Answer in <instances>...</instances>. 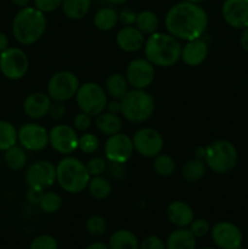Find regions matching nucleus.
<instances>
[{"instance_id": "a19ab883", "label": "nucleus", "mask_w": 248, "mask_h": 249, "mask_svg": "<svg viewBox=\"0 0 248 249\" xmlns=\"http://www.w3.org/2000/svg\"><path fill=\"white\" fill-rule=\"evenodd\" d=\"M33 2L34 6L44 14L56 11L62 5V0H33Z\"/></svg>"}, {"instance_id": "2f4dec72", "label": "nucleus", "mask_w": 248, "mask_h": 249, "mask_svg": "<svg viewBox=\"0 0 248 249\" xmlns=\"http://www.w3.org/2000/svg\"><path fill=\"white\" fill-rule=\"evenodd\" d=\"M153 172L162 178H169L174 174L175 169H177V163H175L174 158L172 156L167 155V153H162L156 156L153 158L152 163Z\"/></svg>"}, {"instance_id": "f3484780", "label": "nucleus", "mask_w": 248, "mask_h": 249, "mask_svg": "<svg viewBox=\"0 0 248 249\" xmlns=\"http://www.w3.org/2000/svg\"><path fill=\"white\" fill-rule=\"evenodd\" d=\"M221 16L231 28L242 31L248 27V0H224Z\"/></svg>"}, {"instance_id": "c85d7f7f", "label": "nucleus", "mask_w": 248, "mask_h": 249, "mask_svg": "<svg viewBox=\"0 0 248 249\" xmlns=\"http://www.w3.org/2000/svg\"><path fill=\"white\" fill-rule=\"evenodd\" d=\"M5 164L14 172H19L23 169L28 162L27 151L21 145H15L4 152Z\"/></svg>"}, {"instance_id": "c03bdc74", "label": "nucleus", "mask_w": 248, "mask_h": 249, "mask_svg": "<svg viewBox=\"0 0 248 249\" xmlns=\"http://www.w3.org/2000/svg\"><path fill=\"white\" fill-rule=\"evenodd\" d=\"M138 12L130 7H124L118 12V22L122 26H135Z\"/></svg>"}, {"instance_id": "c756f323", "label": "nucleus", "mask_w": 248, "mask_h": 249, "mask_svg": "<svg viewBox=\"0 0 248 249\" xmlns=\"http://www.w3.org/2000/svg\"><path fill=\"white\" fill-rule=\"evenodd\" d=\"M135 27L141 33L148 36L151 34L158 32V28H159V18H158L157 14H155L151 10H142V11L138 12Z\"/></svg>"}, {"instance_id": "c9c22d12", "label": "nucleus", "mask_w": 248, "mask_h": 249, "mask_svg": "<svg viewBox=\"0 0 248 249\" xmlns=\"http://www.w3.org/2000/svg\"><path fill=\"white\" fill-rule=\"evenodd\" d=\"M85 229L89 235L94 236V237H100V236L105 235V232L107 231V221L101 215H91L90 218H88L87 223H85Z\"/></svg>"}, {"instance_id": "9b49d317", "label": "nucleus", "mask_w": 248, "mask_h": 249, "mask_svg": "<svg viewBox=\"0 0 248 249\" xmlns=\"http://www.w3.org/2000/svg\"><path fill=\"white\" fill-rule=\"evenodd\" d=\"M79 135L68 124H56L49 130V145L62 156H70L78 150Z\"/></svg>"}, {"instance_id": "a211bd4d", "label": "nucleus", "mask_w": 248, "mask_h": 249, "mask_svg": "<svg viewBox=\"0 0 248 249\" xmlns=\"http://www.w3.org/2000/svg\"><path fill=\"white\" fill-rule=\"evenodd\" d=\"M146 36L135 26H123L116 34V44L122 51L128 53H138L145 45Z\"/></svg>"}, {"instance_id": "4be33fe9", "label": "nucleus", "mask_w": 248, "mask_h": 249, "mask_svg": "<svg viewBox=\"0 0 248 249\" xmlns=\"http://www.w3.org/2000/svg\"><path fill=\"white\" fill-rule=\"evenodd\" d=\"M167 249H197V238L189 228H177L165 241Z\"/></svg>"}, {"instance_id": "0eeeda50", "label": "nucleus", "mask_w": 248, "mask_h": 249, "mask_svg": "<svg viewBox=\"0 0 248 249\" xmlns=\"http://www.w3.org/2000/svg\"><path fill=\"white\" fill-rule=\"evenodd\" d=\"M75 102L82 112L92 117L99 116L106 111L108 104V95L102 85L95 82H87L80 84L75 95Z\"/></svg>"}, {"instance_id": "f03ea898", "label": "nucleus", "mask_w": 248, "mask_h": 249, "mask_svg": "<svg viewBox=\"0 0 248 249\" xmlns=\"http://www.w3.org/2000/svg\"><path fill=\"white\" fill-rule=\"evenodd\" d=\"M181 41L168 32H156L146 36L143 53L155 67L169 68L181 57Z\"/></svg>"}, {"instance_id": "49530a36", "label": "nucleus", "mask_w": 248, "mask_h": 249, "mask_svg": "<svg viewBox=\"0 0 248 249\" xmlns=\"http://www.w3.org/2000/svg\"><path fill=\"white\" fill-rule=\"evenodd\" d=\"M28 192L26 194V199L29 204H33V206H38L39 202H40L41 196L44 194V190L39 189H33V187H28Z\"/></svg>"}, {"instance_id": "473e14b6", "label": "nucleus", "mask_w": 248, "mask_h": 249, "mask_svg": "<svg viewBox=\"0 0 248 249\" xmlns=\"http://www.w3.org/2000/svg\"><path fill=\"white\" fill-rule=\"evenodd\" d=\"M17 142L16 126L11 122L0 119V152H5Z\"/></svg>"}, {"instance_id": "bf43d9fd", "label": "nucleus", "mask_w": 248, "mask_h": 249, "mask_svg": "<svg viewBox=\"0 0 248 249\" xmlns=\"http://www.w3.org/2000/svg\"><path fill=\"white\" fill-rule=\"evenodd\" d=\"M237 249H248V247H242V246H241V247L237 248Z\"/></svg>"}, {"instance_id": "4d7b16f0", "label": "nucleus", "mask_w": 248, "mask_h": 249, "mask_svg": "<svg viewBox=\"0 0 248 249\" xmlns=\"http://www.w3.org/2000/svg\"><path fill=\"white\" fill-rule=\"evenodd\" d=\"M246 240H247V243H248V228H247V231H246Z\"/></svg>"}, {"instance_id": "13d9d810", "label": "nucleus", "mask_w": 248, "mask_h": 249, "mask_svg": "<svg viewBox=\"0 0 248 249\" xmlns=\"http://www.w3.org/2000/svg\"><path fill=\"white\" fill-rule=\"evenodd\" d=\"M201 249H218V248H213V247H203V248H201Z\"/></svg>"}, {"instance_id": "f8f14e48", "label": "nucleus", "mask_w": 248, "mask_h": 249, "mask_svg": "<svg viewBox=\"0 0 248 249\" xmlns=\"http://www.w3.org/2000/svg\"><path fill=\"white\" fill-rule=\"evenodd\" d=\"M24 181L28 187L45 191L56 182V165L45 160L32 163L24 173Z\"/></svg>"}, {"instance_id": "ddd939ff", "label": "nucleus", "mask_w": 248, "mask_h": 249, "mask_svg": "<svg viewBox=\"0 0 248 249\" xmlns=\"http://www.w3.org/2000/svg\"><path fill=\"white\" fill-rule=\"evenodd\" d=\"M17 141L29 152H39L49 145V130L41 124L24 123L17 129Z\"/></svg>"}, {"instance_id": "3c124183", "label": "nucleus", "mask_w": 248, "mask_h": 249, "mask_svg": "<svg viewBox=\"0 0 248 249\" xmlns=\"http://www.w3.org/2000/svg\"><path fill=\"white\" fill-rule=\"evenodd\" d=\"M85 249H109V248L106 243L99 242V241H97V242L90 243L89 246H87V247H85Z\"/></svg>"}, {"instance_id": "864d4df0", "label": "nucleus", "mask_w": 248, "mask_h": 249, "mask_svg": "<svg viewBox=\"0 0 248 249\" xmlns=\"http://www.w3.org/2000/svg\"><path fill=\"white\" fill-rule=\"evenodd\" d=\"M204 156H206V147H198V148H197L196 152H195V157L204 160Z\"/></svg>"}, {"instance_id": "ea45409f", "label": "nucleus", "mask_w": 248, "mask_h": 249, "mask_svg": "<svg viewBox=\"0 0 248 249\" xmlns=\"http://www.w3.org/2000/svg\"><path fill=\"white\" fill-rule=\"evenodd\" d=\"M92 124V116L85 113V112L80 111L79 113L75 114L74 119H73V128L79 133H85L89 130V128Z\"/></svg>"}, {"instance_id": "cd10ccee", "label": "nucleus", "mask_w": 248, "mask_h": 249, "mask_svg": "<svg viewBox=\"0 0 248 249\" xmlns=\"http://www.w3.org/2000/svg\"><path fill=\"white\" fill-rule=\"evenodd\" d=\"M94 26L101 32H109L118 24V12L113 7H101L95 14Z\"/></svg>"}, {"instance_id": "2eb2a0df", "label": "nucleus", "mask_w": 248, "mask_h": 249, "mask_svg": "<svg viewBox=\"0 0 248 249\" xmlns=\"http://www.w3.org/2000/svg\"><path fill=\"white\" fill-rule=\"evenodd\" d=\"M156 67L143 57L134 58L125 70V77L133 89H147L155 80Z\"/></svg>"}, {"instance_id": "8fccbe9b", "label": "nucleus", "mask_w": 248, "mask_h": 249, "mask_svg": "<svg viewBox=\"0 0 248 249\" xmlns=\"http://www.w3.org/2000/svg\"><path fill=\"white\" fill-rule=\"evenodd\" d=\"M7 48H10V41L6 34L0 31V53H4Z\"/></svg>"}, {"instance_id": "603ef678", "label": "nucleus", "mask_w": 248, "mask_h": 249, "mask_svg": "<svg viewBox=\"0 0 248 249\" xmlns=\"http://www.w3.org/2000/svg\"><path fill=\"white\" fill-rule=\"evenodd\" d=\"M10 1H11L12 4L15 5V6H17V7H19V9H22V7L28 6L29 2H31V0H10Z\"/></svg>"}, {"instance_id": "79ce46f5", "label": "nucleus", "mask_w": 248, "mask_h": 249, "mask_svg": "<svg viewBox=\"0 0 248 249\" xmlns=\"http://www.w3.org/2000/svg\"><path fill=\"white\" fill-rule=\"evenodd\" d=\"M139 249H167V247L165 242L159 236L150 235L141 241Z\"/></svg>"}, {"instance_id": "1a4fd4ad", "label": "nucleus", "mask_w": 248, "mask_h": 249, "mask_svg": "<svg viewBox=\"0 0 248 249\" xmlns=\"http://www.w3.org/2000/svg\"><path fill=\"white\" fill-rule=\"evenodd\" d=\"M29 58L24 50L10 46L0 53V72L10 80L22 79L28 73Z\"/></svg>"}, {"instance_id": "412c9836", "label": "nucleus", "mask_w": 248, "mask_h": 249, "mask_svg": "<svg viewBox=\"0 0 248 249\" xmlns=\"http://www.w3.org/2000/svg\"><path fill=\"white\" fill-rule=\"evenodd\" d=\"M167 219L175 228H189L195 219V212L187 202L173 201L167 207Z\"/></svg>"}, {"instance_id": "6ab92c4d", "label": "nucleus", "mask_w": 248, "mask_h": 249, "mask_svg": "<svg viewBox=\"0 0 248 249\" xmlns=\"http://www.w3.org/2000/svg\"><path fill=\"white\" fill-rule=\"evenodd\" d=\"M209 53V45L202 38L185 41L181 48V57L180 60L189 67H198L207 60Z\"/></svg>"}, {"instance_id": "6e6552de", "label": "nucleus", "mask_w": 248, "mask_h": 249, "mask_svg": "<svg viewBox=\"0 0 248 249\" xmlns=\"http://www.w3.org/2000/svg\"><path fill=\"white\" fill-rule=\"evenodd\" d=\"M80 87L79 78L71 71L53 73L46 84V94L53 101L67 102L75 97Z\"/></svg>"}, {"instance_id": "09e8293b", "label": "nucleus", "mask_w": 248, "mask_h": 249, "mask_svg": "<svg viewBox=\"0 0 248 249\" xmlns=\"http://www.w3.org/2000/svg\"><path fill=\"white\" fill-rule=\"evenodd\" d=\"M240 44L242 46V49L248 53V27H246L245 29H242L240 36Z\"/></svg>"}, {"instance_id": "f704fd0d", "label": "nucleus", "mask_w": 248, "mask_h": 249, "mask_svg": "<svg viewBox=\"0 0 248 249\" xmlns=\"http://www.w3.org/2000/svg\"><path fill=\"white\" fill-rule=\"evenodd\" d=\"M100 147V140L95 134L85 131L82 135H79V142H78V148L83 153L91 155L95 153Z\"/></svg>"}, {"instance_id": "4c0bfd02", "label": "nucleus", "mask_w": 248, "mask_h": 249, "mask_svg": "<svg viewBox=\"0 0 248 249\" xmlns=\"http://www.w3.org/2000/svg\"><path fill=\"white\" fill-rule=\"evenodd\" d=\"M189 229L195 237L203 238L211 233L212 226L211 224L208 223V220L199 218V219H194V221L190 224Z\"/></svg>"}, {"instance_id": "f257e3e1", "label": "nucleus", "mask_w": 248, "mask_h": 249, "mask_svg": "<svg viewBox=\"0 0 248 249\" xmlns=\"http://www.w3.org/2000/svg\"><path fill=\"white\" fill-rule=\"evenodd\" d=\"M209 17L201 4L190 1L177 2L169 7L164 17V27L169 34L180 41L202 38L207 32Z\"/></svg>"}, {"instance_id": "58836bf2", "label": "nucleus", "mask_w": 248, "mask_h": 249, "mask_svg": "<svg viewBox=\"0 0 248 249\" xmlns=\"http://www.w3.org/2000/svg\"><path fill=\"white\" fill-rule=\"evenodd\" d=\"M90 177H100L107 170V160L101 157H94L85 163Z\"/></svg>"}, {"instance_id": "a878e982", "label": "nucleus", "mask_w": 248, "mask_h": 249, "mask_svg": "<svg viewBox=\"0 0 248 249\" xmlns=\"http://www.w3.org/2000/svg\"><path fill=\"white\" fill-rule=\"evenodd\" d=\"M207 164L203 160L199 158H191V160H186L181 168V177L185 181L191 182H198L206 177L207 174Z\"/></svg>"}, {"instance_id": "20e7f679", "label": "nucleus", "mask_w": 248, "mask_h": 249, "mask_svg": "<svg viewBox=\"0 0 248 249\" xmlns=\"http://www.w3.org/2000/svg\"><path fill=\"white\" fill-rule=\"evenodd\" d=\"M90 178L85 163L74 156H65L56 164V182L67 194L75 195L84 191Z\"/></svg>"}, {"instance_id": "423d86ee", "label": "nucleus", "mask_w": 248, "mask_h": 249, "mask_svg": "<svg viewBox=\"0 0 248 249\" xmlns=\"http://www.w3.org/2000/svg\"><path fill=\"white\" fill-rule=\"evenodd\" d=\"M121 114L133 124L145 123L155 111V100L145 89H130L121 100Z\"/></svg>"}, {"instance_id": "b1692460", "label": "nucleus", "mask_w": 248, "mask_h": 249, "mask_svg": "<svg viewBox=\"0 0 248 249\" xmlns=\"http://www.w3.org/2000/svg\"><path fill=\"white\" fill-rule=\"evenodd\" d=\"M105 90H106L108 97L112 100H119L121 101L126 92L129 91V85L128 79H126L125 74L119 72H114L107 77L106 82H105Z\"/></svg>"}, {"instance_id": "de8ad7c7", "label": "nucleus", "mask_w": 248, "mask_h": 249, "mask_svg": "<svg viewBox=\"0 0 248 249\" xmlns=\"http://www.w3.org/2000/svg\"><path fill=\"white\" fill-rule=\"evenodd\" d=\"M121 109H122V106L119 100H111V101H108V104H107L106 111L112 112V113H116V114H121Z\"/></svg>"}, {"instance_id": "4468645a", "label": "nucleus", "mask_w": 248, "mask_h": 249, "mask_svg": "<svg viewBox=\"0 0 248 249\" xmlns=\"http://www.w3.org/2000/svg\"><path fill=\"white\" fill-rule=\"evenodd\" d=\"M211 237L218 249H237L242 246L243 233L231 221H218L211 229Z\"/></svg>"}, {"instance_id": "7c9ffc66", "label": "nucleus", "mask_w": 248, "mask_h": 249, "mask_svg": "<svg viewBox=\"0 0 248 249\" xmlns=\"http://www.w3.org/2000/svg\"><path fill=\"white\" fill-rule=\"evenodd\" d=\"M88 191L90 196L96 201H104L111 195L112 192V184L107 178L104 175L100 177H91L88 184Z\"/></svg>"}, {"instance_id": "9d476101", "label": "nucleus", "mask_w": 248, "mask_h": 249, "mask_svg": "<svg viewBox=\"0 0 248 249\" xmlns=\"http://www.w3.org/2000/svg\"><path fill=\"white\" fill-rule=\"evenodd\" d=\"M134 151L146 158H155L163 152L164 139L162 134L151 126H143L134 133L133 138Z\"/></svg>"}, {"instance_id": "a18cd8bd", "label": "nucleus", "mask_w": 248, "mask_h": 249, "mask_svg": "<svg viewBox=\"0 0 248 249\" xmlns=\"http://www.w3.org/2000/svg\"><path fill=\"white\" fill-rule=\"evenodd\" d=\"M65 104L66 102H51L50 109H49V116H50L53 121H61V119L65 118L66 113H67V108H66Z\"/></svg>"}, {"instance_id": "37998d69", "label": "nucleus", "mask_w": 248, "mask_h": 249, "mask_svg": "<svg viewBox=\"0 0 248 249\" xmlns=\"http://www.w3.org/2000/svg\"><path fill=\"white\" fill-rule=\"evenodd\" d=\"M107 172L109 173L111 178L116 181H121L126 177V168L123 163H113L107 162Z\"/></svg>"}, {"instance_id": "dca6fc26", "label": "nucleus", "mask_w": 248, "mask_h": 249, "mask_svg": "<svg viewBox=\"0 0 248 249\" xmlns=\"http://www.w3.org/2000/svg\"><path fill=\"white\" fill-rule=\"evenodd\" d=\"M104 151L107 162L123 163V164H125L135 152L131 138L122 131L107 136Z\"/></svg>"}, {"instance_id": "aec40b11", "label": "nucleus", "mask_w": 248, "mask_h": 249, "mask_svg": "<svg viewBox=\"0 0 248 249\" xmlns=\"http://www.w3.org/2000/svg\"><path fill=\"white\" fill-rule=\"evenodd\" d=\"M51 102H53V100L49 97L46 92H32L23 100L22 108H23L24 114L28 118L38 121V119L49 116Z\"/></svg>"}, {"instance_id": "72a5a7b5", "label": "nucleus", "mask_w": 248, "mask_h": 249, "mask_svg": "<svg viewBox=\"0 0 248 249\" xmlns=\"http://www.w3.org/2000/svg\"><path fill=\"white\" fill-rule=\"evenodd\" d=\"M62 197L60 194L55 191H44L41 196L40 202H39V208L41 212L46 214L57 213L62 208Z\"/></svg>"}, {"instance_id": "e433bc0d", "label": "nucleus", "mask_w": 248, "mask_h": 249, "mask_svg": "<svg viewBox=\"0 0 248 249\" xmlns=\"http://www.w3.org/2000/svg\"><path fill=\"white\" fill-rule=\"evenodd\" d=\"M58 243L51 235H39L32 240L29 249H57Z\"/></svg>"}, {"instance_id": "6e6d98bb", "label": "nucleus", "mask_w": 248, "mask_h": 249, "mask_svg": "<svg viewBox=\"0 0 248 249\" xmlns=\"http://www.w3.org/2000/svg\"><path fill=\"white\" fill-rule=\"evenodd\" d=\"M185 1L195 2V4H201V2H204V1H207V0H185Z\"/></svg>"}, {"instance_id": "39448f33", "label": "nucleus", "mask_w": 248, "mask_h": 249, "mask_svg": "<svg viewBox=\"0 0 248 249\" xmlns=\"http://www.w3.org/2000/svg\"><path fill=\"white\" fill-rule=\"evenodd\" d=\"M204 162L212 173L218 175L228 174L232 172L238 162V152L236 146L231 141L214 140L206 146Z\"/></svg>"}, {"instance_id": "5701e85b", "label": "nucleus", "mask_w": 248, "mask_h": 249, "mask_svg": "<svg viewBox=\"0 0 248 249\" xmlns=\"http://www.w3.org/2000/svg\"><path fill=\"white\" fill-rule=\"evenodd\" d=\"M95 126L102 135L111 136L117 133H121L122 128H123V121L119 114L104 111L95 118Z\"/></svg>"}, {"instance_id": "7ed1b4c3", "label": "nucleus", "mask_w": 248, "mask_h": 249, "mask_svg": "<svg viewBox=\"0 0 248 249\" xmlns=\"http://www.w3.org/2000/svg\"><path fill=\"white\" fill-rule=\"evenodd\" d=\"M48 21L44 12L35 6L19 9L14 16L11 32L15 40L23 46H29L40 40L45 34Z\"/></svg>"}, {"instance_id": "bb28decb", "label": "nucleus", "mask_w": 248, "mask_h": 249, "mask_svg": "<svg viewBox=\"0 0 248 249\" xmlns=\"http://www.w3.org/2000/svg\"><path fill=\"white\" fill-rule=\"evenodd\" d=\"M91 2L92 0H62L61 9L67 18L79 21L90 11Z\"/></svg>"}, {"instance_id": "5fc2aeb1", "label": "nucleus", "mask_w": 248, "mask_h": 249, "mask_svg": "<svg viewBox=\"0 0 248 249\" xmlns=\"http://www.w3.org/2000/svg\"><path fill=\"white\" fill-rule=\"evenodd\" d=\"M108 4L113 5V6H122V5H124L125 2H128L129 0H106Z\"/></svg>"}, {"instance_id": "393cba45", "label": "nucleus", "mask_w": 248, "mask_h": 249, "mask_svg": "<svg viewBox=\"0 0 248 249\" xmlns=\"http://www.w3.org/2000/svg\"><path fill=\"white\" fill-rule=\"evenodd\" d=\"M109 249H139L140 242L134 232L126 229L116 230L108 238Z\"/></svg>"}]
</instances>
